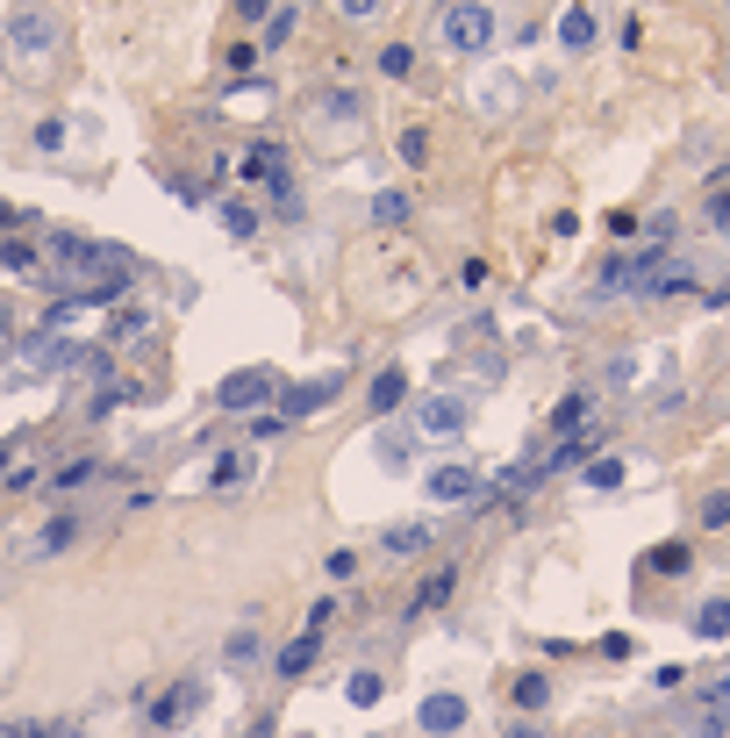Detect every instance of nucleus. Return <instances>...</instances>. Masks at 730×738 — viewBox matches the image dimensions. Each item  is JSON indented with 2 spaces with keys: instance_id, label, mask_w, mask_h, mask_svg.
I'll return each instance as SVG.
<instances>
[{
  "instance_id": "2eb2a0df",
  "label": "nucleus",
  "mask_w": 730,
  "mask_h": 738,
  "mask_svg": "<svg viewBox=\"0 0 730 738\" xmlns=\"http://www.w3.org/2000/svg\"><path fill=\"white\" fill-rule=\"evenodd\" d=\"M552 36H559V51H573V58H580V51H595V8H566Z\"/></svg>"
},
{
  "instance_id": "f257e3e1",
  "label": "nucleus",
  "mask_w": 730,
  "mask_h": 738,
  "mask_svg": "<svg viewBox=\"0 0 730 738\" xmlns=\"http://www.w3.org/2000/svg\"><path fill=\"white\" fill-rule=\"evenodd\" d=\"M51 273H58V287H94V280H129L136 273V258L122 251V244H94V237H72V230H51Z\"/></svg>"
},
{
  "instance_id": "864d4df0",
  "label": "nucleus",
  "mask_w": 730,
  "mask_h": 738,
  "mask_svg": "<svg viewBox=\"0 0 730 738\" xmlns=\"http://www.w3.org/2000/svg\"><path fill=\"white\" fill-rule=\"evenodd\" d=\"M0 738H22V724H0Z\"/></svg>"
},
{
  "instance_id": "a211bd4d",
  "label": "nucleus",
  "mask_w": 730,
  "mask_h": 738,
  "mask_svg": "<svg viewBox=\"0 0 730 738\" xmlns=\"http://www.w3.org/2000/svg\"><path fill=\"white\" fill-rule=\"evenodd\" d=\"M473 101L487 108V115H502V108H516V101H523V79H509V72H494V79H480V86H473Z\"/></svg>"
},
{
  "instance_id": "3c124183",
  "label": "nucleus",
  "mask_w": 730,
  "mask_h": 738,
  "mask_svg": "<svg viewBox=\"0 0 730 738\" xmlns=\"http://www.w3.org/2000/svg\"><path fill=\"white\" fill-rule=\"evenodd\" d=\"M502 738H544V731H537V724H516V717H509V731H502Z\"/></svg>"
},
{
  "instance_id": "4c0bfd02",
  "label": "nucleus",
  "mask_w": 730,
  "mask_h": 738,
  "mask_svg": "<svg viewBox=\"0 0 730 738\" xmlns=\"http://www.w3.org/2000/svg\"><path fill=\"white\" fill-rule=\"evenodd\" d=\"M380 72H387V79H408V72H416V51H408V44H387V51H380Z\"/></svg>"
},
{
  "instance_id": "72a5a7b5",
  "label": "nucleus",
  "mask_w": 730,
  "mask_h": 738,
  "mask_svg": "<svg viewBox=\"0 0 730 738\" xmlns=\"http://www.w3.org/2000/svg\"><path fill=\"white\" fill-rule=\"evenodd\" d=\"M36 151H44V158H51V151H65V144H72V130H65V115H44V122H36Z\"/></svg>"
},
{
  "instance_id": "412c9836",
  "label": "nucleus",
  "mask_w": 730,
  "mask_h": 738,
  "mask_svg": "<svg viewBox=\"0 0 730 738\" xmlns=\"http://www.w3.org/2000/svg\"><path fill=\"white\" fill-rule=\"evenodd\" d=\"M423 545H430V524H387L380 531V552H394V559H416Z\"/></svg>"
},
{
  "instance_id": "473e14b6",
  "label": "nucleus",
  "mask_w": 730,
  "mask_h": 738,
  "mask_svg": "<svg viewBox=\"0 0 730 738\" xmlns=\"http://www.w3.org/2000/svg\"><path fill=\"white\" fill-rule=\"evenodd\" d=\"M251 481V452H230V459H215V473H208V488H244Z\"/></svg>"
},
{
  "instance_id": "a19ab883",
  "label": "nucleus",
  "mask_w": 730,
  "mask_h": 738,
  "mask_svg": "<svg viewBox=\"0 0 730 738\" xmlns=\"http://www.w3.org/2000/svg\"><path fill=\"white\" fill-rule=\"evenodd\" d=\"M323 574H330V581H351V574H358V552H351V545H344V552H330V559H323Z\"/></svg>"
},
{
  "instance_id": "f8f14e48",
  "label": "nucleus",
  "mask_w": 730,
  "mask_h": 738,
  "mask_svg": "<svg viewBox=\"0 0 730 738\" xmlns=\"http://www.w3.org/2000/svg\"><path fill=\"white\" fill-rule=\"evenodd\" d=\"M473 495H480V473L466 459H451V466L430 473V502H473Z\"/></svg>"
},
{
  "instance_id": "c03bdc74",
  "label": "nucleus",
  "mask_w": 730,
  "mask_h": 738,
  "mask_svg": "<svg viewBox=\"0 0 730 738\" xmlns=\"http://www.w3.org/2000/svg\"><path fill=\"white\" fill-rule=\"evenodd\" d=\"M459 287H466V294L487 287V266H480V258H466V266H459Z\"/></svg>"
},
{
  "instance_id": "a878e982",
  "label": "nucleus",
  "mask_w": 730,
  "mask_h": 738,
  "mask_svg": "<svg viewBox=\"0 0 730 738\" xmlns=\"http://www.w3.org/2000/svg\"><path fill=\"white\" fill-rule=\"evenodd\" d=\"M587 452H595V438H580V430H573V438H559L552 459H537V466H544V473H566V466H587Z\"/></svg>"
},
{
  "instance_id": "8fccbe9b",
  "label": "nucleus",
  "mask_w": 730,
  "mask_h": 738,
  "mask_svg": "<svg viewBox=\"0 0 730 738\" xmlns=\"http://www.w3.org/2000/svg\"><path fill=\"white\" fill-rule=\"evenodd\" d=\"M15 223H29V216H22V208H8V201H0V230H15Z\"/></svg>"
},
{
  "instance_id": "e433bc0d",
  "label": "nucleus",
  "mask_w": 730,
  "mask_h": 738,
  "mask_svg": "<svg viewBox=\"0 0 730 738\" xmlns=\"http://www.w3.org/2000/svg\"><path fill=\"white\" fill-rule=\"evenodd\" d=\"M94 473H101V459H65L51 473V488H79V481H94Z\"/></svg>"
},
{
  "instance_id": "09e8293b",
  "label": "nucleus",
  "mask_w": 730,
  "mask_h": 738,
  "mask_svg": "<svg viewBox=\"0 0 730 738\" xmlns=\"http://www.w3.org/2000/svg\"><path fill=\"white\" fill-rule=\"evenodd\" d=\"M237 15H251V22H258V15H272V0H237Z\"/></svg>"
},
{
  "instance_id": "1a4fd4ad",
  "label": "nucleus",
  "mask_w": 730,
  "mask_h": 738,
  "mask_svg": "<svg viewBox=\"0 0 730 738\" xmlns=\"http://www.w3.org/2000/svg\"><path fill=\"white\" fill-rule=\"evenodd\" d=\"M337 395H344V373H315V380H301V388H287V395H280V416H287V423H301V416L330 409Z\"/></svg>"
},
{
  "instance_id": "f704fd0d",
  "label": "nucleus",
  "mask_w": 730,
  "mask_h": 738,
  "mask_svg": "<svg viewBox=\"0 0 730 738\" xmlns=\"http://www.w3.org/2000/svg\"><path fill=\"white\" fill-rule=\"evenodd\" d=\"M0 266H8L15 280H29V287H36V251H29V244H15V237H8V244H0Z\"/></svg>"
},
{
  "instance_id": "20e7f679",
  "label": "nucleus",
  "mask_w": 730,
  "mask_h": 738,
  "mask_svg": "<svg viewBox=\"0 0 730 738\" xmlns=\"http://www.w3.org/2000/svg\"><path fill=\"white\" fill-rule=\"evenodd\" d=\"M86 344L65 337V330H36L29 344H22V359H15V380L29 388V380H51V373H72V359H79Z\"/></svg>"
},
{
  "instance_id": "b1692460",
  "label": "nucleus",
  "mask_w": 730,
  "mask_h": 738,
  "mask_svg": "<svg viewBox=\"0 0 730 738\" xmlns=\"http://www.w3.org/2000/svg\"><path fill=\"white\" fill-rule=\"evenodd\" d=\"M315 653H323V631H301L294 645H280V674H287V681H294V674H308V667H315Z\"/></svg>"
},
{
  "instance_id": "6ab92c4d",
  "label": "nucleus",
  "mask_w": 730,
  "mask_h": 738,
  "mask_svg": "<svg viewBox=\"0 0 730 738\" xmlns=\"http://www.w3.org/2000/svg\"><path fill=\"white\" fill-rule=\"evenodd\" d=\"M451 588H459V567H437L423 588H416V602H408V617H430L437 602H451Z\"/></svg>"
},
{
  "instance_id": "37998d69",
  "label": "nucleus",
  "mask_w": 730,
  "mask_h": 738,
  "mask_svg": "<svg viewBox=\"0 0 730 738\" xmlns=\"http://www.w3.org/2000/svg\"><path fill=\"white\" fill-rule=\"evenodd\" d=\"M380 8H387V0H337V15H344V22H373Z\"/></svg>"
},
{
  "instance_id": "79ce46f5",
  "label": "nucleus",
  "mask_w": 730,
  "mask_h": 738,
  "mask_svg": "<svg viewBox=\"0 0 730 738\" xmlns=\"http://www.w3.org/2000/svg\"><path fill=\"white\" fill-rule=\"evenodd\" d=\"M423 158H430V137L423 130H401V165H423Z\"/></svg>"
},
{
  "instance_id": "de8ad7c7",
  "label": "nucleus",
  "mask_w": 730,
  "mask_h": 738,
  "mask_svg": "<svg viewBox=\"0 0 730 738\" xmlns=\"http://www.w3.org/2000/svg\"><path fill=\"white\" fill-rule=\"evenodd\" d=\"M702 710H716V717H730V674H723V688H709V696H702Z\"/></svg>"
},
{
  "instance_id": "bb28decb",
  "label": "nucleus",
  "mask_w": 730,
  "mask_h": 738,
  "mask_svg": "<svg viewBox=\"0 0 730 738\" xmlns=\"http://www.w3.org/2000/svg\"><path fill=\"white\" fill-rule=\"evenodd\" d=\"M408 216H416V201H408V194H401V187H380V194H373V223H387V230H401V223H408Z\"/></svg>"
},
{
  "instance_id": "9d476101",
  "label": "nucleus",
  "mask_w": 730,
  "mask_h": 738,
  "mask_svg": "<svg viewBox=\"0 0 730 738\" xmlns=\"http://www.w3.org/2000/svg\"><path fill=\"white\" fill-rule=\"evenodd\" d=\"M466 696H451V688H437V696H423V710H416V724H423L430 738H459L466 731Z\"/></svg>"
},
{
  "instance_id": "5fc2aeb1",
  "label": "nucleus",
  "mask_w": 730,
  "mask_h": 738,
  "mask_svg": "<svg viewBox=\"0 0 730 738\" xmlns=\"http://www.w3.org/2000/svg\"><path fill=\"white\" fill-rule=\"evenodd\" d=\"M8 459H15V445H0V466H8Z\"/></svg>"
},
{
  "instance_id": "423d86ee",
  "label": "nucleus",
  "mask_w": 730,
  "mask_h": 738,
  "mask_svg": "<svg viewBox=\"0 0 730 738\" xmlns=\"http://www.w3.org/2000/svg\"><path fill=\"white\" fill-rule=\"evenodd\" d=\"M466 423H473V402L466 395H423L416 402V430L423 438H466Z\"/></svg>"
},
{
  "instance_id": "cd10ccee",
  "label": "nucleus",
  "mask_w": 730,
  "mask_h": 738,
  "mask_svg": "<svg viewBox=\"0 0 730 738\" xmlns=\"http://www.w3.org/2000/svg\"><path fill=\"white\" fill-rule=\"evenodd\" d=\"M509 703L516 710H544V703H552V681H544V674H516V681H509Z\"/></svg>"
},
{
  "instance_id": "f03ea898",
  "label": "nucleus",
  "mask_w": 730,
  "mask_h": 738,
  "mask_svg": "<svg viewBox=\"0 0 730 738\" xmlns=\"http://www.w3.org/2000/svg\"><path fill=\"white\" fill-rule=\"evenodd\" d=\"M58 8H44V0H15L8 8V51L22 58V65H51L58 58Z\"/></svg>"
},
{
  "instance_id": "c756f323",
  "label": "nucleus",
  "mask_w": 730,
  "mask_h": 738,
  "mask_svg": "<svg viewBox=\"0 0 730 738\" xmlns=\"http://www.w3.org/2000/svg\"><path fill=\"white\" fill-rule=\"evenodd\" d=\"M144 330H151V309H122L115 323H108V352H115V344H136Z\"/></svg>"
},
{
  "instance_id": "7ed1b4c3",
  "label": "nucleus",
  "mask_w": 730,
  "mask_h": 738,
  "mask_svg": "<svg viewBox=\"0 0 730 738\" xmlns=\"http://www.w3.org/2000/svg\"><path fill=\"white\" fill-rule=\"evenodd\" d=\"M494 8L487 0H459V8H444L437 15V36H444V51L451 58H480V51H494Z\"/></svg>"
},
{
  "instance_id": "49530a36",
  "label": "nucleus",
  "mask_w": 730,
  "mask_h": 738,
  "mask_svg": "<svg viewBox=\"0 0 730 738\" xmlns=\"http://www.w3.org/2000/svg\"><path fill=\"white\" fill-rule=\"evenodd\" d=\"M22 738H79V724H29Z\"/></svg>"
},
{
  "instance_id": "4468645a",
  "label": "nucleus",
  "mask_w": 730,
  "mask_h": 738,
  "mask_svg": "<svg viewBox=\"0 0 730 738\" xmlns=\"http://www.w3.org/2000/svg\"><path fill=\"white\" fill-rule=\"evenodd\" d=\"M237 172H244V180H265V187H272V180H294V158L280 151V144H251Z\"/></svg>"
},
{
  "instance_id": "7c9ffc66",
  "label": "nucleus",
  "mask_w": 730,
  "mask_h": 738,
  "mask_svg": "<svg viewBox=\"0 0 730 738\" xmlns=\"http://www.w3.org/2000/svg\"><path fill=\"white\" fill-rule=\"evenodd\" d=\"M587 416H595V395H573V402H559V409H552V430H559V438H573Z\"/></svg>"
},
{
  "instance_id": "603ef678",
  "label": "nucleus",
  "mask_w": 730,
  "mask_h": 738,
  "mask_svg": "<svg viewBox=\"0 0 730 738\" xmlns=\"http://www.w3.org/2000/svg\"><path fill=\"white\" fill-rule=\"evenodd\" d=\"M8 337H15V330H8V316H0V359H8Z\"/></svg>"
},
{
  "instance_id": "c85d7f7f",
  "label": "nucleus",
  "mask_w": 730,
  "mask_h": 738,
  "mask_svg": "<svg viewBox=\"0 0 730 738\" xmlns=\"http://www.w3.org/2000/svg\"><path fill=\"white\" fill-rule=\"evenodd\" d=\"M294 29H301V8L287 0V8H272V15H265V44H258V51H280Z\"/></svg>"
},
{
  "instance_id": "c9c22d12",
  "label": "nucleus",
  "mask_w": 730,
  "mask_h": 738,
  "mask_svg": "<svg viewBox=\"0 0 730 738\" xmlns=\"http://www.w3.org/2000/svg\"><path fill=\"white\" fill-rule=\"evenodd\" d=\"M344 696H351V703H358V710H373V703H380V696H387V681H380V674H373V667H366V674H351V688H344Z\"/></svg>"
},
{
  "instance_id": "0eeeda50",
  "label": "nucleus",
  "mask_w": 730,
  "mask_h": 738,
  "mask_svg": "<svg viewBox=\"0 0 730 738\" xmlns=\"http://www.w3.org/2000/svg\"><path fill=\"white\" fill-rule=\"evenodd\" d=\"M315 130H323L330 144H351L358 130H366V94H351V86H344V94H323V101H315Z\"/></svg>"
},
{
  "instance_id": "dca6fc26",
  "label": "nucleus",
  "mask_w": 730,
  "mask_h": 738,
  "mask_svg": "<svg viewBox=\"0 0 730 738\" xmlns=\"http://www.w3.org/2000/svg\"><path fill=\"white\" fill-rule=\"evenodd\" d=\"M623 481H630V459H623V452H602V459L580 466V488H595V495H609V488H623Z\"/></svg>"
},
{
  "instance_id": "a18cd8bd",
  "label": "nucleus",
  "mask_w": 730,
  "mask_h": 738,
  "mask_svg": "<svg viewBox=\"0 0 730 738\" xmlns=\"http://www.w3.org/2000/svg\"><path fill=\"white\" fill-rule=\"evenodd\" d=\"M258 65V44H230V72H237V79H244V72H251Z\"/></svg>"
},
{
  "instance_id": "39448f33",
  "label": "nucleus",
  "mask_w": 730,
  "mask_h": 738,
  "mask_svg": "<svg viewBox=\"0 0 730 738\" xmlns=\"http://www.w3.org/2000/svg\"><path fill=\"white\" fill-rule=\"evenodd\" d=\"M265 395H280V373H272V366H244V373H222V388H215V409H230V416H251Z\"/></svg>"
},
{
  "instance_id": "5701e85b",
  "label": "nucleus",
  "mask_w": 730,
  "mask_h": 738,
  "mask_svg": "<svg viewBox=\"0 0 730 738\" xmlns=\"http://www.w3.org/2000/svg\"><path fill=\"white\" fill-rule=\"evenodd\" d=\"M72 538H79V516L65 509V516H51V524H44V531H36V545H29V552H36V559H51V552H65Z\"/></svg>"
},
{
  "instance_id": "9b49d317",
  "label": "nucleus",
  "mask_w": 730,
  "mask_h": 738,
  "mask_svg": "<svg viewBox=\"0 0 730 738\" xmlns=\"http://www.w3.org/2000/svg\"><path fill=\"white\" fill-rule=\"evenodd\" d=\"M695 280H702L695 258H659V266H652V280H645L638 294H645V302H673V294H688Z\"/></svg>"
},
{
  "instance_id": "6e6552de",
  "label": "nucleus",
  "mask_w": 730,
  "mask_h": 738,
  "mask_svg": "<svg viewBox=\"0 0 730 738\" xmlns=\"http://www.w3.org/2000/svg\"><path fill=\"white\" fill-rule=\"evenodd\" d=\"M201 703H208V681H172L165 696L151 703V724H158V731H180V724L201 717Z\"/></svg>"
},
{
  "instance_id": "ddd939ff",
  "label": "nucleus",
  "mask_w": 730,
  "mask_h": 738,
  "mask_svg": "<svg viewBox=\"0 0 730 738\" xmlns=\"http://www.w3.org/2000/svg\"><path fill=\"white\" fill-rule=\"evenodd\" d=\"M416 438H423V430L416 423H401V430H380V473H408V466H416Z\"/></svg>"
},
{
  "instance_id": "2f4dec72",
  "label": "nucleus",
  "mask_w": 730,
  "mask_h": 738,
  "mask_svg": "<svg viewBox=\"0 0 730 738\" xmlns=\"http://www.w3.org/2000/svg\"><path fill=\"white\" fill-rule=\"evenodd\" d=\"M695 524H702V531H730V488H709V495H702Z\"/></svg>"
},
{
  "instance_id": "aec40b11",
  "label": "nucleus",
  "mask_w": 730,
  "mask_h": 738,
  "mask_svg": "<svg viewBox=\"0 0 730 738\" xmlns=\"http://www.w3.org/2000/svg\"><path fill=\"white\" fill-rule=\"evenodd\" d=\"M215 223H222V237H230V244H251L258 237V208L251 201H222Z\"/></svg>"
},
{
  "instance_id": "4be33fe9",
  "label": "nucleus",
  "mask_w": 730,
  "mask_h": 738,
  "mask_svg": "<svg viewBox=\"0 0 730 738\" xmlns=\"http://www.w3.org/2000/svg\"><path fill=\"white\" fill-rule=\"evenodd\" d=\"M695 638H709V645H723V638H730V595H709L695 610Z\"/></svg>"
},
{
  "instance_id": "58836bf2",
  "label": "nucleus",
  "mask_w": 730,
  "mask_h": 738,
  "mask_svg": "<svg viewBox=\"0 0 730 738\" xmlns=\"http://www.w3.org/2000/svg\"><path fill=\"white\" fill-rule=\"evenodd\" d=\"M222 660H230V667H251L258 660V631H237L230 645H222Z\"/></svg>"
},
{
  "instance_id": "f3484780",
  "label": "nucleus",
  "mask_w": 730,
  "mask_h": 738,
  "mask_svg": "<svg viewBox=\"0 0 730 738\" xmlns=\"http://www.w3.org/2000/svg\"><path fill=\"white\" fill-rule=\"evenodd\" d=\"M401 402H408V373H401V366H387V373L373 380V395H366V409H373V416H394Z\"/></svg>"
},
{
  "instance_id": "393cba45",
  "label": "nucleus",
  "mask_w": 730,
  "mask_h": 738,
  "mask_svg": "<svg viewBox=\"0 0 730 738\" xmlns=\"http://www.w3.org/2000/svg\"><path fill=\"white\" fill-rule=\"evenodd\" d=\"M688 567H695V559H688V545H680V538H666V545L645 552V574H659V581H673V574H688Z\"/></svg>"
},
{
  "instance_id": "ea45409f",
  "label": "nucleus",
  "mask_w": 730,
  "mask_h": 738,
  "mask_svg": "<svg viewBox=\"0 0 730 738\" xmlns=\"http://www.w3.org/2000/svg\"><path fill=\"white\" fill-rule=\"evenodd\" d=\"M680 738H730V717H716V710H702L695 724H688V731Z\"/></svg>"
}]
</instances>
